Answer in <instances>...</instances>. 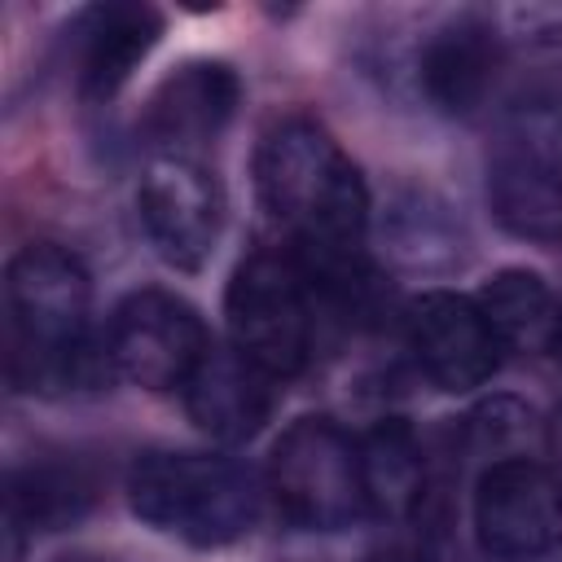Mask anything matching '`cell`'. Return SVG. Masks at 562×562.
I'll list each match as a JSON object with an SVG mask.
<instances>
[{"instance_id":"cell-1","label":"cell","mask_w":562,"mask_h":562,"mask_svg":"<svg viewBox=\"0 0 562 562\" xmlns=\"http://www.w3.org/2000/svg\"><path fill=\"white\" fill-rule=\"evenodd\" d=\"M88 307H92V285L70 250L53 241H31L9 259L4 316H9V378L18 391L61 395L97 378Z\"/></svg>"},{"instance_id":"cell-2","label":"cell","mask_w":562,"mask_h":562,"mask_svg":"<svg viewBox=\"0 0 562 562\" xmlns=\"http://www.w3.org/2000/svg\"><path fill=\"white\" fill-rule=\"evenodd\" d=\"M268 215L321 263H347L369 228V189L342 145L312 119L277 123L255 158Z\"/></svg>"},{"instance_id":"cell-3","label":"cell","mask_w":562,"mask_h":562,"mask_svg":"<svg viewBox=\"0 0 562 562\" xmlns=\"http://www.w3.org/2000/svg\"><path fill=\"white\" fill-rule=\"evenodd\" d=\"M127 505L154 531L193 549H224L255 531L259 483L255 474L220 452L154 448L127 470Z\"/></svg>"},{"instance_id":"cell-4","label":"cell","mask_w":562,"mask_h":562,"mask_svg":"<svg viewBox=\"0 0 562 562\" xmlns=\"http://www.w3.org/2000/svg\"><path fill=\"white\" fill-rule=\"evenodd\" d=\"M268 492L299 531H347L369 514L360 439L329 417H299L268 457Z\"/></svg>"},{"instance_id":"cell-5","label":"cell","mask_w":562,"mask_h":562,"mask_svg":"<svg viewBox=\"0 0 562 562\" xmlns=\"http://www.w3.org/2000/svg\"><path fill=\"white\" fill-rule=\"evenodd\" d=\"M228 347L268 378H294L312 356V290L303 263L259 250L237 263L228 294Z\"/></svg>"},{"instance_id":"cell-6","label":"cell","mask_w":562,"mask_h":562,"mask_svg":"<svg viewBox=\"0 0 562 562\" xmlns=\"http://www.w3.org/2000/svg\"><path fill=\"white\" fill-rule=\"evenodd\" d=\"M487 206L496 224L522 241L562 237V114L522 105L492 158H487Z\"/></svg>"},{"instance_id":"cell-7","label":"cell","mask_w":562,"mask_h":562,"mask_svg":"<svg viewBox=\"0 0 562 562\" xmlns=\"http://www.w3.org/2000/svg\"><path fill=\"white\" fill-rule=\"evenodd\" d=\"M474 540L496 562H536L562 544V474L531 457H496L474 483Z\"/></svg>"},{"instance_id":"cell-8","label":"cell","mask_w":562,"mask_h":562,"mask_svg":"<svg viewBox=\"0 0 562 562\" xmlns=\"http://www.w3.org/2000/svg\"><path fill=\"white\" fill-rule=\"evenodd\" d=\"M211 347L198 307L171 290L127 294L105 334V360L145 391H184Z\"/></svg>"},{"instance_id":"cell-9","label":"cell","mask_w":562,"mask_h":562,"mask_svg":"<svg viewBox=\"0 0 562 562\" xmlns=\"http://www.w3.org/2000/svg\"><path fill=\"white\" fill-rule=\"evenodd\" d=\"M136 211L158 259L180 272H198L224 228V193L215 171L180 154H158L145 167L136 184Z\"/></svg>"},{"instance_id":"cell-10","label":"cell","mask_w":562,"mask_h":562,"mask_svg":"<svg viewBox=\"0 0 562 562\" xmlns=\"http://www.w3.org/2000/svg\"><path fill=\"white\" fill-rule=\"evenodd\" d=\"M404 334L417 369L439 391H452V395L483 386L501 364V342L487 316L479 312L474 299L452 290H430L413 299L404 316Z\"/></svg>"},{"instance_id":"cell-11","label":"cell","mask_w":562,"mask_h":562,"mask_svg":"<svg viewBox=\"0 0 562 562\" xmlns=\"http://www.w3.org/2000/svg\"><path fill=\"white\" fill-rule=\"evenodd\" d=\"M241 97V83L233 75V66L224 61H189L176 75L162 79V88L149 101L145 127L149 136L180 158H193V145H206L224 132V123L233 119Z\"/></svg>"},{"instance_id":"cell-12","label":"cell","mask_w":562,"mask_h":562,"mask_svg":"<svg viewBox=\"0 0 562 562\" xmlns=\"http://www.w3.org/2000/svg\"><path fill=\"white\" fill-rule=\"evenodd\" d=\"M496 79V31L483 18H452L443 22L417 57V88L430 110L448 119H465L483 105Z\"/></svg>"},{"instance_id":"cell-13","label":"cell","mask_w":562,"mask_h":562,"mask_svg":"<svg viewBox=\"0 0 562 562\" xmlns=\"http://www.w3.org/2000/svg\"><path fill=\"white\" fill-rule=\"evenodd\" d=\"M272 382L259 364H250L233 347H211L198 373L184 386V408L193 426L220 443L250 439L272 413Z\"/></svg>"},{"instance_id":"cell-14","label":"cell","mask_w":562,"mask_h":562,"mask_svg":"<svg viewBox=\"0 0 562 562\" xmlns=\"http://www.w3.org/2000/svg\"><path fill=\"white\" fill-rule=\"evenodd\" d=\"M79 88L92 101L114 97L145 53L162 35V18L149 4H97L79 22Z\"/></svg>"},{"instance_id":"cell-15","label":"cell","mask_w":562,"mask_h":562,"mask_svg":"<svg viewBox=\"0 0 562 562\" xmlns=\"http://www.w3.org/2000/svg\"><path fill=\"white\" fill-rule=\"evenodd\" d=\"M474 303L487 316L501 351L540 356V351H553L562 338L558 294L531 268H501L496 277H487V285L479 290Z\"/></svg>"},{"instance_id":"cell-16","label":"cell","mask_w":562,"mask_h":562,"mask_svg":"<svg viewBox=\"0 0 562 562\" xmlns=\"http://www.w3.org/2000/svg\"><path fill=\"white\" fill-rule=\"evenodd\" d=\"M92 505V487L79 470L70 465H22L9 474L4 487V531H9V549H22L35 536L61 531L70 522H79Z\"/></svg>"},{"instance_id":"cell-17","label":"cell","mask_w":562,"mask_h":562,"mask_svg":"<svg viewBox=\"0 0 562 562\" xmlns=\"http://www.w3.org/2000/svg\"><path fill=\"white\" fill-rule=\"evenodd\" d=\"M360 470H364V501L378 518H408L426 487L422 443L404 417H382L360 439Z\"/></svg>"},{"instance_id":"cell-18","label":"cell","mask_w":562,"mask_h":562,"mask_svg":"<svg viewBox=\"0 0 562 562\" xmlns=\"http://www.w3.org/2000/svg\"><path fill=\"white\" fill-rule=\"evenodd\" d=\"M549 448H553V457H558V474H562V413L553 417V430H549Z\"/></svg>"},{"instance_id":"cell-19","label":"cell","mask_w":562,"mask_h":562,"mask_svg":"<svg viewBox=\"0 0 562 562\" xmlns=\"http://www.w3.org/2000/svg\"><path fill=\"white\" fill-rule=\"evenodd\" d=\"M382 562H404V558H382Z\"/></svg>"},{"instance_id":"cell-20","label":"cell","mask_w":562,"mask_h":562,"mask_svg":"<svg viewBox=\"0 0 562 562\" xmlns=\"http://www.w3.org/2000/svg\"><path fill=\"white\" fill-rule=\"evenodd\" d=\"M79 562H88V558H79Z\"/></svg>"}]
</instances>
